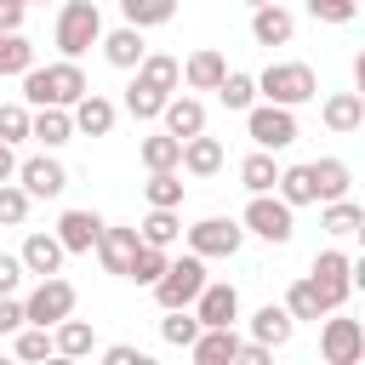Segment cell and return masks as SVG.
Segmentation results:
<instances>
[{
	"label": "cell",
	"instance_id": "1",
	"mask_svg": "<svg viewBox=\"0 0 365 365\" xmlns=\"http://www.w3.org/2000/svg\"><path fill=\"white\" fill-rule=\"evenodd\" d=\"M91 91V80H86V68H80V57H63V63H29L23 68V103L29 108H74L80 97Z\"/></svg>",
	"mask_w": 365,
	"mask_h": 365
},
{
	"label": "cell",
	"instance_id": "2",
	"mask_svg": "<svg viewBox=\"0 0 365 365\" xmlns=\"http://www.w3.org/2000/svg\"><path fill=\"white\" fill-rule=\"evenodd\" d=\"M97 40H103L97 0H63V11H57V51L63 57H86Z\"/></svg>",
	"mask_w": 365,
	"mask_h": 365
},
{
	"label": "cell",
	"instance_id": "3",
	"mask_svg": "<svg viewBox=\"0 0 365 365\" xmlns=\"http://www.w3.org/2000/svg\"><path fill=\"white\" fill-rule=\"evenodd\" d=\"M205 279H211V274H205V257H194V251H188V257H171V262H165V274H160L148 291H154V302H160V308H188V302L200 297V285H205Z\"/></svg>",
	"mask_w": 365,
	"mask_h": 365
},
{
	"label": "cell",
	"instance_id": "4",
	"mask_svg": "<svg viewBox=\"0 0 365 365\" xmlns=\"http://www.w3.org/2000/svg\"><path fill=\"white\" fill-rule=\"evenodd\" d=\"M257 91H262L268 103L297 108V103L319 97V80H314V68H308V63H268V68L257 74Z\"/></svg>",
	"mask_w": 365,
	"mask_h": 365
},
{
	"label": "cell",
	"instance_id": "5",
	"mask_svg": "<svg viewBox=\"0 0 365 365\" xmlns=\"http://www.w3.org/2000/svg\"><path fill=\"white\" fill-rule=\"evenodd\" d=\"M240 228H245V234H257V240H268V245H285V240L297 234V217H291V205L268 188V194H251V205H245Z\"/></svg>",
	"mask_w": 365,
	"mask_h": 365
},
{
	"label": "cell",
	"instance_id": "6",
	"mask_svg": "<svg viewBox=\"0 0 365 365\" xmlns=\"http://www.w3.org/2000/svg\"><path fill=\"white\" fill-rule=\"evenodd\" d=\"M74 285L63 279V274H46L29 297H23V325H57L63 314H74Z\"/></svg>",
	"mask_w": 365,
	"mask_h": 365
},
{
	"label": "cell",
	"instance_id": "7",
	"mask_svg": "<svg viewBox=\"0 0 365 365\" xmlns=\"http://www.w3.org/2000/svg\"><path fill=\"white\" fill-rule=\"evenodd\" d=\"M245 131L257 148H291L297 143V114L285 103H251L245 108Z\"/></svg>",
	"mask_w": 365,
	"mask_h": 365
},
{
	"label": "cell",
	"instance_id": "8",
	"mask_svg": "<svg viewBox=\"0 0 365 365\" xmlns=\"http://www.w3.org/2000/svg\"><path fill=\"white\" fill-rule=\"evenodd\" d=\"M240 245H245V228H240L234 217H200V222L188 228V251L205 257V262H211V257H234Z\"/></svg>",
	"mask_w": 365,
	"mask_h": 365
},
{
	"label": "cell",
	"instance_id": "9",
	"mask_svg": "<svg viewBox=\"0 0 365 365\" xmlns=\"http://www.w3.org/2000/svg\"><path fill=\"white\" fill-rule=\"evenodd\" d=\"M308 279L319 285L325 308L336 314V308L348 302V291H354V257H348V251H319V257H314V268H308Z\"/></svg>",
	"mask_w": 365,
	"mask_h": 365
},
{
	"label": "cell",
	"instance_id": "10",
	"mask_svg": "<svg viewBox=\"0 0 365 365\" xmlns=\"http://www.w3.org/2000/svg\"><path fill=\"white\" fill-rule=\"evenodd\" d=\"M319 354H325V365H359V354H365V325H359V319H325V325H319Z\"/></svg>",
	"mask_w": 365,
	"mask_h": 365
},
{
	"label": "cell",
	"instance_id": "11",
	"mask_svg": "<svg viewBox=\"0 0 365 365\" xmlns=\"http://www.w3.org/2000/svg\"><path fill=\"white\" fill-rule=\"evenodd\" d=\"M17 182L29 200H57L68 188V171L51 160V154H34V160H17Z\"/></svg>",
	"mask_w": 365,
	"mask_h": 365
},
{
	"label": "cell",
	"instance_id": "12",
	"mask_svg": "<svg viewBox=\"0 0 365 365\" xmlns=\"http://www.w3.org/2000/svg\"><path fill=\"white\" fill-rule=\"evenodd\" d=\"M188 308H194L200 325H234V319H240V291H234L228 279H205Z\"/></svg>",
	"mask_w": 365,
	"mask_h": 365
},
{
	"label": "cell",
	"instance_id": "13",
	"mask_svg": "<svg viewBox=\"0 0 365 365\" xmlns=\"http://www.w3.org/2000/svg\"><path fill=\"white\" fill-rule=\"evenodd\" d=\"M240 331L234 325H200V336L188 342V354L200 359V365H234V354H240Z\"/></svg>",
	"mask_w": 365,
	"mask_h": 365
},
{
	"label": "cell",
	"instance_id": "14",
	"mask_svg": "<svg viewBox=\"0 0 365 365\" xmlns=\"http://www.w3.org/2000/svg\"><path fill=\"white\" fill-rule=\"evenodd\" d=\"M137 245H143V240H137V228H114V222H103V234H97V245H91V251L103 257V268H108V274H120V279H125V268H131Z\"/></svg>",
	"mask_w": 365,
	"mask_h": 365
},
{
	"label": "cell",
	"instance_id": "15",
	"mask_svg": "<svg viewBox=\"0 0 365 365\" xmlns=\"http://www.w3.org/2000/svg\"><path fill=\"white\" fill-rule=\"evenodd\" d=\"M63 257H68V251H63V240H57V234H40V228H34V234L23 240V251H17L23 274H34V279L57 274V268H63Z\"/></svg>",
	"mask_w": 365,
	"mask_h": 365
},
{
	"label": "cell",
	"instance_id": "16",
	"mask_svg": "<svg viewBox=\"0 0 365 365\" xmlns=\"http://www.w3.org/2000/svg\"><path fill=\"white\" fill-rule=\"evenodd\" d=\"M291 34H297V17H291L279 0L251 6V40H257V46H285Z\"/></svg>",
	"mask_w": 365,
	"mask_h": 365
},
{
	"label": "cell",
	"instance_id": "17",
	"mask_svg": "<svg viewBox=\"0 0 365 365\" xmlns=\"http://www.w3.org/2000/svg\"><path fill=\"white\" fill-rule=\"evenodd\" d=\"M319 120H325L336 137H354V131L365 125V91H336V97H325Z\"/></svg>",
	"mask_w": 365,
	"mask_h": 365
},
{
	"label": "cell",
	"instance_id": "18",
	"mask_svg": "<svg viewBox=\"0 0 365 365\" xmlns=\"http://www.w3.org/2000/svg\"><path fill=\"white\" fill-rule=\"evenodd\" d=\"M68 114H74V131H86V137H108V131H114V120H120V108H114L103 91H86Z\"/></svg>",
	"mask_w": 365,
	"mask_h": 365
},
{
	"label": "cell",
	"instance_id": "19",
	"mask_svg": "<svg viewBox=\"0 0 365 365\" xmlns=\"http://www.w3.org/2000/svg\"><path fill=\"white\" fill-rule=\"evenodd\" d=\"M177 171H188V177H217V171H222V143L205 137V131L182 137V160H177Z\"/></svg>",
	"mask_w": 365,
	"mask_h": 365
},
{
	"label": "cell",
	"instance_id": "20",
	"mask_svg": "<svg viewBox=\"0 0 365 365\" xmlns=\"http://www.w3.org/2000/svg\"><path fill=\"white\" fill-rule=\"evenodd\" d=\"M51 234L63 240V251H74V257H80V251H91V245H97V234H103V217H97V211H63Z\"/></svg>",
	"mask_w": 365,
	"mask_h": 365
},
{
	"label": "cell",
	"instance_id": "21",
	"mask_svg": "<svg viewBox=\"0 0 365 365\" xmlns=\"http://www.w3.org/2000/svg\"><path fill=\"white\" fill-rule=\"evenodd\" d=\"M228 74V57L222 51H211V46H200V51H188V63H182V86L188 91H217V80Z\"/></svg>",
	"mask_w": 365,
	"mask_h": 365
},
{
	"label": "cell",
	"instance_id": "22",
	"mask_svg": "<svg viewBox=\"0 0 365 365\" xmlns=\"http://www.w3.org/2000/svg\"><path fill=\"white\" fill-rule=\"evenodd\" d=\"M160 120H165V131H171V137H194V131H205V103H200V97H177V91H171V97L160 103Z\"/></svg>",
	"mask_w": 365,
	"mask_h": 365
},
{
	"label": "cell",
	"instance_id": "23",
	"mask_svg": "<svg viewBox=\"0 0 365 365\" xmlns=\"http://www.w3.org/2000/svg\"><path fill=\"white\" fill-rule=\"evenodd\" d=\"M29 137L34 143H46V148H63L68 137H74V114L68 108H29Z\"/></svg>",
	"mask_w": 365,
	"mask_h": 365
},
{
	"label": "cell",
	"instance_id": "24",
	"mask_svg": "<svg viewBox=\"0 0 365 365\" xmlns=\"http://www.w3.org/2000/svg\"><path fill=\"white\" fill-rule=\"evenodd\" d=\"M291 331H297V319L285 314V302H262V308L251 314V336H257L262 348H285Z\"/></svg>",
	"mask_w": 365,
	"mask_h": 365
},
{
	"label": "cell",
	"instance_id": "25",
	"mask_svg": "<svg viewBox=\"0 0 365 365\" xmlns=\"http://www.w3.org/2000/svg\"><path fill=\"white\" fill-rule=\"evenodd\" d=\"M91 348H97V331H91L86 319L63 314V319L51 325V354H63V359H86Z\"/></svg>",
	"mask_w": 365,
	"mask_h": 365
},
{
	"label": "cell",
	"instance_id": "26",
	"mask_svg": "<svg viewBox=\"0 0 365 365\" xmlns=\"http://www.w3.org/2000/svg\"><path fill=\"white\" fill-rule=\"evenodd\" d=\"M274 194L297 211V205H319V188H314V165H279L274 177Z\"/></svg>",
	"mask_w": 365,
	"mask_h": 365
},
{
	"label": "cell",
	"instance_id": "27",
	"mask_svg": "<svg viewBox=\"0 0 365 365\" xmlns=\"http://www.w3.org/2000/svg\"><path fill=\"white\" fill-rule=\"evenodd\" d=\"M137 240H143V245H160V251H171V245L182 240V222H177V205H148V217L137 222Z\"/></svg>",
	"mask_w": 365,
	"mask_h": 365
},
{
	"label": "cell",
	"instance_id": "28",
	"mask_svg": "<svg viewBox=\"0 0 365 365\" xmlns=\"http://www.w3.org/2000/svg\"><path fill=\"white\" fill-rule=\"evenodd\" d=\"M325 211H319V228L325 234H336V240H348V234H359L365 228V205H354L348 194H336V200H319Z\"/></svg>",
	"mask_w": 365,
	"mask_h": 365
},
{
	"label": "cell",
	"instance_id": "29",
	"mask_svg": "<svg viewBox=\"0 0 365 365\" xmlns=\"http://www.w3.org/2000/svg\"><path fill=\"white\" fill-rule=\"evenodd\" d=\"M97 46H103V57H108L114 68H137V63H143V51H148V46H143V29H131V23H125V29H114V34H103Z\"/></svg>",
	"mask_w": 365,
	"mask_h": 365
},
{
	"label": "cell",
	"instance_id": "30",
	"mask_svg": "<svg viewBox=\"0 0 365 365\" xmlns=\"http://www.w3.org/2000/svg\"><path fill=\"white\" fill-rule=\"evenodd\" d=\"M137 80L171 97V91L182 86V63H177V57H165V51H143V63H137Z\"/></svg>",
	"mask_w": 365,
	"mask_h": 365
},
{
	"label": "cell",
	"instance_id": "31",
	"mask_svg": "<svg viewBox=\"0 0 365 365\" xmlns=\"http://www.w3.org/2000/svg\"><path fill=\"white\" fill-rule=\"evenodd\" d=\"M137 160H143L148 171H177V160H182V137L154 131V137H143V143H137Z\"/></svg>",
	"mask_w": 365,
	"mask_h": 365
},
{
	"label": "cell",
	"instance_id": "32",
	"mask_svg": "<svg viewBox=\"0 0 365 365\" xmlns=\"http://www.w3.org/2000/svg\"><path fill=\"white\" fill-rule=\"evenodd\" d=\"M285 314H291V319H319V314H331V308H325L319 285L302 274V279H291V291H285Z\"/></svg>",
	"mask_w": 365,
	"mask_h": 365
},
{
	"label": "cell",
	"instance_id": "33",
	"mask_svg": "<svg viewBox=\"0 0 365 365\" xmlns=\"http://www.w3.org/2000/svg\"><path fill=\"white\" fill-rule=\"evenodd\" d=\"M217 97H222V108L245 114V108L257 103V74H240V68H228V74L217 80Z\"/></svg>",
	"mask_w": 365,
	"mask_h": 365
},
{
	"label": "cell",
	"instance_id": "34",
	"mask_svg": "<svg viewBox=\"0 0 365 365\" xmlns=\"http://www.w3.org/2000/svg\"><path fill=\"white\" fill-rule=\"evenodd\" d=\"M274 177H279L274 148H257V154H245V160H240V182H245L251 194H268V188H274Z\"/></svg>",
	"mask_w": 365,
	"mask_h": 365
},
{
	"label": "cell",
	"instance_id": "35",
	"mask_svg": "<svg viewBox=\"0 0 365 365\" xmlns=\"http://www.w3.org/2000/svg\"><path fill=\"white\" fill-rule=\"evenodd\" d=\"M314 165V188H319V200H336V194H348V160H336V154H325V160H308Z\"/></svg>",
	"mask_w": 365,
	"mask_h": 365
},
{
	"label": "cell",
	"instance_id": "36",
	"mask_svg": "<svg viewBox=\"0 0 365 365\" xmlns=\"http://www.w3.org/2000/svg\"><path fill=\"white\" fill-rule=\"evenodd\" d=\"M120 11H125L131 29H160V23L177 17V0H120Z\"/></svg>",
	"mask_w": 365,
	"mask_h": 365
},
{
	"label": "cell",
	"instance_id": "37",
	"mask_svg": "<svg viewBox=\"0 0 365 365\" xmlns=\"http://www.w3.org/2000/svg\"><path fill=\"white\" fill-rule=\"evenodd\" d=\"M165 262H171V251H160V245H137V257H131L125 279H137V285H154V279L165 274Z\"/></svg>",
	"mask_w": 365,
	"mask_h": 365
},
{
	"label": "cell",
	"instance_id": "38",
	"mask_svg": "<svg viewBox=\"0 0 365 365\" xmlns=\"http://www.w3.org/2000/svg\"><path fill=\"white\" fill-rule=\"evenodd\" d=\"M160 336H165L171 348H188V342L200 336V319H194V308H165V319H160Z\"/></svg>",
	"mask_w": 365,
	"mask_h": 365
},
{
	"label": "cell",
	"instance_id": "39",
	"mask_svg": "<svg viewBox=\"0 0 365 365\" xmlns=\"http://www.w3.org/2000/svg\"><path fill=\"white\" fill-rule=\"evenodd\" d=\"M34 63V46L23 40V29H6L0 34V74H23Z\"/></svg>",
	"mask_w": 365,
	"mask_h": 365
},
{
	"label": "cell",
	"instance_id": "40",
	"mask_svg": "<svg viewBox=\"0 0 365 365\" xmlns=\"http://www.w3.org/2000/svg\"><path fill=\"white\" fill-rule=\"evenodd\" d=\"M160 103H165V91H154V86H143V80L125 86V114H131V120H160Z\"/></svg>",
	"mask_w": 365,
	"mask_h": 365
},
{
	"label": "cell",
	"instance_id": "41",
	"mask_svg": "<svg viewBox=\"0 0 365 365\" xmlns=\"http://www.w3.org/2000/svg\"><path fill=\"white\" fill-rule=\"evenodd\" d=\"M143 200H148V205H182V177H177V171H148Z\"/></svg>",
	"mask_w": 365,
	"mask_h": 365
},
{
	"label": "cell",
	"instance_id": "42",
	"mask_svg": "<svg viewBox=\"0 0 365 365\" xmlns=\"http://www.w3.org/2000/svg\"><path fill=\"white\" fill-rule=\"evenodd\" d=\"M17 359H46L51 354V325H17Z\"/></svg>",
	"mask_w": 365,
	"mask_h": 365
},
{
	"label": "cell",
	"instance_id": "43",
	"mask_svg": "<svg viewBox=\"0 0 365 365\" xmlns=\"http://www.w3.org/2000/svg\"><path fill=\"white\" fill-rule=\"evenodd\" d=\"M29 217V194H23V182H0V228H17Z\"/></svg>",
	"mask_w": 365,
	"mask_h": 365
},
{
	"label": "cell",
	"instance_id": "44",
	"mask_svg": "<svg viewBox=\"0 0 365 365\" xmlns=\"http://www.w3.org/2000/svg\"><path fill=\"white\" fill-rule=\"evenodd\" d=\"M29 137V103H0V143H23Z\"/></svg>",
	"mask_w": 365,
	"mask_h": 365
},
{
	"label": "cell",
	"instance_id": "45",
	"mask_svg": "<svg viewBox=\"0 0 365 365\" xmlns=\"http://www.w3.org/2000/svg\"><path fill=\"white\" fill-rule=\"evenodd\" d=\"M308 11L319 23H354L359 17V0H308Z\"/></svg>",
	"mask_w": 365,
	"mask_h": 365
},
{
	"label": "cell",
	"instance_id": "46",
	"mask_svg": "<svg viewBox=\"0 0 365 365\" xmlns=\"http://www.w3.org/2000/svg\"><path fill=\"white\" fill-rule=\"evenodd\" d=\"M17 285H23V262H17L11 251H0V297H11Z\"/></svg>",
	"mask_w": 365,
	"mask_h": 365
},
{
	"label": "cell",
	"instance_id": "47",
	"mask_svg": "<svg viewBox=\"0 0 365 365\" xmlns=\"http://www.w3.org/2000/svg\"><path fill=\"white\" fill-rule=\"evenodd\" d=\"M17 325H23V302H17V291H11V297H0V336H11Z\"/></svg>",
	"mask_w": 365,
	"mask_h": 365
},
{
	"label": "cell",
	"instance_id": "48",
	"mask_svg": "<svg viewBox=\"0 0 365 365\" xmlns=\"http://www.w3.org/2000/svg\"><path fill=\"white\" fill-rule=\"evenodd\" d=\"M103 359H108V365H143V354H137L131 342H114V348H103Z\"/></svg>",
	"mask_w": 365,
	"mask_h": 365
},
{
	"label": "cell",
	"instance_id": "49",
	"mask_svg": "<svg viewBox=\"0 0 365 365\" xmlns=\"http://www.w3.org/2000/svg\"><path fill=\"white\" fill-rule=\"evenodd\" d=\"M23 11H29L23 0H0V34L6 29H23Z\"/></svg>",
	"mask_w": 365,
	"mask_h": 365
},
{
	"label": "cell",
	"instance_id": "50",
	"mask_svg": "<svg viewBox=\"0 0 365 365\" xmlns=\"http://www.w3.org/2000/svg\"><path fill=\"white\" fill-rule=\"evenodd\" d=\"M17 177V154H11V143H0V182H11Z\"/></svg>",
	"mask_w": 365,
	"mask_h": 365
},
{
	"label": "cell",
	"instance_id": "51",
	"mask_svg": "<svg viewBox=\"0 0 365 365\" xmlns=\"http://www.w3.org/2000/svg\"><path fill=\"white\" fill-rule=\"evenodd\" d=\"M245 6H268V0H245Z\"/></svg>",
	"mask_w": 365,
	"mask_h": 365
}]
</instances>
